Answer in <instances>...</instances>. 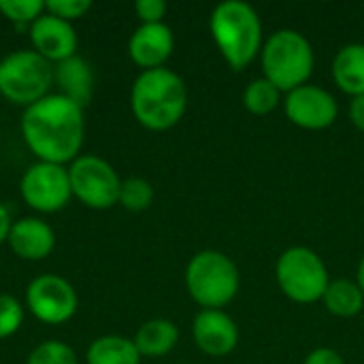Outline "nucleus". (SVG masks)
I'll return each instance as SVG.
<instances>
[{
    "instance_id": "31",
    "label": "nucleus",
    "mask_w": 364,
    "mask_h": 364,
    "mask_svg": "<svg viewBox=\"0 0 364 364\" xmlns=\"http://www.w3.org/2000/svg\"><path fill=\"white\" fill-rule=\"evenodd\" d=\"M356 284H358V288L363 290V294H364V258L360 260L358 271H356Z\"/></svg>"
},
{
    "instance_id": "13",
    "label": "nucleus",
    "mask_w": 364,
    "mask_h": 364,
    "mask_svg": "<svg viewBox=\"0 0 364 364\" xmlns=\"http://www.w3.org/2000/svg\"><path fill=\"white\" fill-rule=\"evenodd\" d=\"M30 41L34 51L51 64L64 62L77 51V34L73 23L58 19L47 11L30 26Z\"/></svg>"
},
{
    "instance_id": "11",
    "label": "nucleus",
    "mask_w": 364,
    "mask_h": 364,
    "mask_svg": "<svg viewBox=\"0 0 364 364\" xmlns=\"http://www.w3.org/2000/svg\"><path fill=\"white\" fill-rule=\"evenodd\" d=\"M284 111H286V117L299 128L324 130L335 124L339 115V105L328 90L305 83L288 92L284 100Z\"/></svg>"
},
{
    "instance_id": "3",
    "label": "nucleus",
    "mask_w": 364,
    "mask_h": 364,
    "mask_svg": "<svg viewBox=\"0 0 364 364\" xmlns=\"http://www.w3.org/2000/svg\"><path fill=\"white\" fill-rule=\"evenodd\" d=\"M209 28L222 58L235 70H243L262 51V21L247 2L226 0L218 4L209 17Z\"/></svg>"
},
{
    "instance_id": "7",
    "label": "nucleus",
    "mask_w": 364,
    "mask_h": 364,
    "mask_svg": "<svg viewBox=\"0 0 364 364\" xmlns=\"http://www.w3.org/2000/svg\"><path fill=\"white\" fill-rule=\"evenodd\" d=\"M275 277L282 292L301 305L322 301L331 284L324 260L314 250L303 245L288 247L279 256L275 264Z\"/></svg>"
},
{
    "instance_id": "26",
    "label": "nucleus",
    "mask_w": 364,
    "mask_h": 364,
    "mask_svg": "<svg viewBox=\"0 0 364 364\" xmlns=\"http://www.w3.org/2000/svg\"><path fill=\"white\" fill-rule=\"evenodd\" d=\"M90 9H92L90 0H49V2H45V11L49 15H53L58 19H64L68 23L83 17Z\"/></svg>"
},
{
    "instance_id": "6",
    "label": "nucleus",
    "mask_w": 364,
    "mask_h": 364,
    "mask_svg": "<svg viewBox=\"0 0 364 364\" xmlns=\"http://www.w3.org/2000/svg\"><path fill=\"white\" fill-rule=\"evenodd\" d=\"M53 66L36 51H13L0 60V94L19 107H30L49 96Z\"/></svg>"
},
{
    "instance_id": "24",
    "label": "nucleus",
    "mask_w": 364,
    "mask_h": 364,
    "mask_svg": "<svg viewBox=\"0 0 364 364\" xmlns=\"http://www.w3.org/2000/svg\"><path fill=\"white\" fill-rule=\"evenodd\" d=\"M0 13L13 23L32 26L45 13V2L43 0H0Z\"/></svg>"
},
{
    "instance_id": "27",
    "label": "nucleus",
    "mask_w": 364,
    "mask_h": 364,
    "mask_svg": "<svg viewBox=\"0 0 364 364\" xmlns=\"http://www.w3.org/2000/svg\"><path fill=\"white\" fill-rule=\"evenodd\" d=\"M134 13L143 23H162L166 15V2L164 0H136Z\"/></svg>"
},
{
    "instance_id": "10",
    "label": "nucleus",
    "mask_w": 364,
    "mask_h": 364,
    "mask_svg": "<svg viewBox=\"0 0 364 364\" xmlns=\"http://www.w3.org/2000/svg\"><path fill=\"white\" fill-rule=\"evenodd\" d=\"M79 299L70 282L60 275H38L26 288V307L43 324L60 326L77 311Z\"/></svg>"
},
{
    "instance_id": "17",
    "label": "nucleus",
    "mask_w": 364,
    "mask_h": 364,
    "mask_svg": "<svg viewBox=\"0 0 364 364\" xmlns=\"http://www.w3.org/2000/svg\"><path fill=\"white\" fill-rule=\"evenodd\" d=\"M333 79L346 94L363 96L364 94V45L350 43L341 47L333 60Z\"/></svg>"
},
{
    "instance_id": "15",
    "label": "nucleus",
    "mask_w": 364,
    "mask_h": 364,
    "mask_svg": "<svg viewBox=\"0 0 364 364\" xmlns=\"http://www.w3.org/2000/svg\"><path fill=\"white\" fill-rule=\"evenodd\" d=\"M6 243L13 250V254L19 256L21 260L38 262V260H45L53 252L55 232L41 218H21L13 222Z\"/></svg>"
},
{
    "instance_id": "28",
    "label": "nucleus",
    "mask_w": 364,
    "mask_h": 364,
    "mask_svg": "<svg viewBox=\"0 0 364 364\" xmlns=\"http://www.w3.org/2000/svg\"><path fill=\"white\" fill-rule=\"evenodd\" d=\"M303 364H346L343 356L333 348H318L314 350Z\"/></svg>"
},
{
    "instance_id": "1",
    "label": "nucleus",
    "mask_w": 364,
    "mask_h": 364,
    "mask_svg": "<svg viewBox=\"0 0 364 364\" xmlns=\"http://www.w3.org/2000/svg\"><path fill=\"white\" fill-rule=\"evenodd\" d=\"M21 136L38 162L70 164L81 156L85 139L83 109L60 94H49L26 107L21 115Z\"/></svg>"
},
{
    "instance_id": "2",
    "label": "nucleus",
    "mask_w": 364,
    "mask_h": 364,
    "mask_svg": "<svg viewBox=\"0 0 364 364\" xmlns=\"http://www.w3.org/2000/svg\"><path fill=\"white\" fill-rule=\"evenodd\" d=\"M130 107L147 130H168L177 126L188 107V87L183 79L168 68L143 70L130 90Z\"/></svg>"
},
{
    "instance_id": "8",
    "label": "nucleus",
    "mask_w": 364,
    "mask_h": 364,
    "mask_svg": "<svg viewBox=\"0 0 364 364\" xmlns=\"http://www.w3.org/2000/svg\"><path fill=\"white\" fill-rule=\"evenodd\" d=\"M70 190L77 200L90 209H111L119 200L122 179L117 171L102 158L81 154L68 166Z\"/></svg>"
},
{
    "instance_id": "18",
    "label": "nucleus",
    "mask_w": 364,
    "mask_h": 364,
    "mask_svg": "<svg viewBox=\"0 0 364 364\" xmlns=\"http://www.w3.org/2000/svg\"><path fill=\"white\" fill-rule=\"evenodd\" d=\"M134 346L141 354V358H160L173 352V348L179 341V328L164 318H156L145 322L136 335H134Z\"/></svg>"
},
{
    "instance_id": "23",
    "label": "nucleus",
    "mask_w": 364,
    "mask_h": 364,
    "mask_svg": "<svg viewBox=\"0 0 364 364\" xmlns=\"http://www.w3.org/2000/svg\"><path fill=\"white\" fill-rule=\"evenodd\" d=\"M26 364H79L77 354L62 341H43L36 346Z\"/></svg>"
},
{
    "instance_id": "9",
    "label": "nucleus",
    "mask_w": 364,
    "mask_h": 364,
    "mask_svg": "<svg viewBox=\"0 0 364 364\" xmlns=\"http://www.w3.org/2000/svg\"><path fill=\"white\" fill-rule=\"evenodd\" d=\"M23 203L38 213H55L64 209L73 196L68 168L49 162H36L26 168L19 181Z\"/></svg>"
},
{
    "instance_id": "29",
    "label": "nucleus",
    "mask_w": 364,
    "mask_h": 364,
    "mask_svg": "<svg viewBox=\"0 0 364 364\" xmlns=\"http://www.w3.org/2000/svg\"><path fill=\"white\" fill-rule=\"evenodd\" d=\"M350 119L358 130L364 132V94L352 98V102H350Z\"/></svg>"
},
{
    "instance_id": "25",
    "label": "nucleus",
    "mask_w": 364,
    "mask_h": 364,
    "mask_svg": "<svg viewBox=\"0 0 364 364\" xmlns=\"http://www.w3.org/2000/svg\"><path fill=\"white\" fill-rule=\"evenodd\" d=\"M23 324V307L11 294H0V339L13 337Z\"/></svg>"
},
{
    "instance_id": "5",
    "label": "nucleus",
    "mask_w": 364,
    "mask_h": 364,
    "mask_svg": "<svg viewBox=\"0 0 364 364\" xmlns=\"http://www.w3.org/2000/svg\"><path fill=\"white\" fill-rule=\"evenodd\" d=\"M241 275L237 264L218 250H203L186 267V288L203 309H222L239 292Z\"/></svg>"
},
{
    "instance_id": "16",
    "label": "nucleus",
    "mask_w": 364,
    "mask_h": 364,
    "mask_svg": "<svg viewBox=\"0 0 364 364\" xmlns=\"http://www.w3.org/2000/svg\"><path fill=\"white\" fill-rule=\"evenodd\" d=\"M53 81L58 85V94L73 100L81 109L90 105L94 94V70L83 58H68L53 66Z\"/></svg>"
},
{
    "instance_id": "30",
    "label": "nucleus",
    "mask_w": 364,
    "mask_h": 364,
    "mask_svg": "<svg viewBox=\"0 0 364 364\" xmlns=\"http://www.w3.org/2000/svg\"><path fill=\"white\" fill-rule=\"evenodd\" d=\"M13 222H11V215L6 211V207L0 203V245L6 243V237H9V230H11Z\"/></svg>"
},
{
    "instance_id": "4",
    "label": "nucleus",
    "mask_w": 364,
    "mask_h": 364,
    "mask_svg": "<svg viewBox=\"0 0 364 364\" xmlns=\"http://www.w3.org/2000/svg\"><path fill=\"white\" fill-rule=\"evenodd\" d=\"M314 64V47L299 30H277L262 45L264 79H269L279 92H292L309 83Z\"/></svg>"
},
{
    "instance_id": "19",
    "label": "nucleus",
    "mask_w": 364,
    "mask_h": 364,
    "mask_svg": "<svg viewBox=\"0 0 364 364\" xmlns=\"http://www.w3.org/2000/svg\"><path fill=\"white\" fill-rule=\"evenodd\" d=\"M87 364H141V354L132 339L105 335L90 343L85 352Z\"/></svg>"
},
{
    "instance_id": "21",
    "label": "nucleus",
    "mask_w": 364,
    "mask_h": 364,
    "mask_svg": "<svg viewBox=\"0 0 364 364\" xmlns=\"http://www.w3.org/2000/svg\"><path fill=\"white\" fill-rule=\"evenodd\" d=\"M279 90L264 77H258L247 83L243 90V107L254 115H269L279 105Z\"/></svg>"
},
{
    "instance_id": "14",
    "label": "nucleus",
    "mask_w": 364,
    "mask_h": 364,
    "mask_svg": "<svg viewBox=\"0 0 364 364\" xmlns=\"http://www.w3.org/2000/svg\"><path fill=\"white\" fill-rule=\"evenodd\" d=\"M175 47L173 30L162 23H141L128 41L130 60L143 70L162 68Z\"/></svg>"
},
{
    "instance_id": "20",
    "label": "nucleus",
    "mask_w": 364,
    "mask_h": 364,
    "mask_svg": "<svg viewBox=\"0 0 364 364\" xmlns=\"http://www.w3.org/2000/svg\"><path fill=\"white\" fill-rule=\"evenodd\" d=\"M324 307L337 318H354L363 311L364 294L356 282L335 279L324 292Z\"/></svg>"
},
{
    "instance_id": "22",
    "label": "nucleus",
    "mask_w": 364,
    "mask_h": 364,
    "mask_svg": "<svg viewBox=\"0 0 364 364\" xmlns=\"http://www.w3.org/2000/svg\"><path fill=\"white\" fill-rule=\"evenodd\" d=\"M124 209L128 211H145L149 209V205L154 203V188L147 179L143 177H128L122 181L119 188V200H117Z\"/></svg>"
},
{
    "instance_id": "12",
    "label": "nucleus",
    "mask_w": 364,
    "mask_h": 364,
    "mask_svg": "<svg viewBox=\"0 0 364 364\" xmlns=\"http://www.w3.org/2000/svg\"><path fill=\"white\" fill-rule=\"evenodd\" d=\"M192 337L200 352L213 358H222L237 348L239 328L226 311L200 309L192 322Z\"/></svg>"
}]
</instances>
